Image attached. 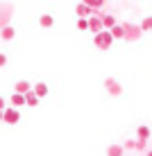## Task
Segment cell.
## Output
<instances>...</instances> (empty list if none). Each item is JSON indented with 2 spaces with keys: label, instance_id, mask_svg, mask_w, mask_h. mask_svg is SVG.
Segmentation results:
<instances>
[{
  "label": "cell",
  "instance_id": "obj_1",
  "mask_svg": "<svg viewBox=\"0 0 152 156\" xmlns=\"http://www.w3.org/2000/svg\"><path fill=\"white\" fill-rule=\"evenodd\" d=\"M111 43H113V36H111V32H107V30H102L100 34L93 36V45L98 50H109Z\"/></svg>",
  "mask_w": 152,
  "mask_h": 156
},
{
  "label": "cell",
  "instance_id": "obj_2",
  "mask_svg": "<svg viewBox=\"0 0 152 156\" xmlns=\"http://www.w3.org/2000/svg\"><path fill=\"white\" fill-rule=\"evenodd\" d=\"M123 30H125V41H129V43L139 41L141 34H143L139 25H132V23H123Z\"/></svg>",
  "mask_w": 152,
  "mask_h": 156
},
{
  "label": "cell",
  "instance_id": "obj_3",
  "mask_svg": "<svg viewBox=\"0 0 152 156\" xmlns=\"http://www.w3.org/2000/svg\"><path fill=\"white\" fill-rule=\"evenodd\" d=\"M105 88H107V93H109L111 98L123 95V86H120V82H118L116 77H107V79H105Z\"/></svg>",
  "mask_w": 152,
  "mask_h": 156
},
{
  "label": "cell",
  "instance_id": "obj_4",
  "mask_svg": "<svg viewBox=\"0 0 152 156\" xmlns=\"http://www.w3.org/2000/svg\"><path fill=\"white\" fill-rule=\"evenodd\" d=\"M18 120H20V111H18V109L7 106V109L2 111V122H7V125H16Z\"/></svg>",
  "mask_w": 152,
  "mask_h": 156
},
{
  "label": "cell",
  "instance_id": "obj_5",
  "mask_svg": "<svg viewBox=\"0 0 152 156\" xmlns=\"http://www.w3.org/2000/svg\"><path fill=\"white\" fill-rule=\"evenodd\" d=\"M98 16H100V20H102V30H107L109 32L111 27H116V16L113 14H105V12H98Z\"/></svg>",
  "mask_w": 152,
  "mask_h": 156
},
{
  "label": "cell",
  "instance_id": "obj_6",
  "mask_svg": "<svg viewBox=\"0 0 152 156\" xmlns=\"http://www.w3.org/2000/svg\"><path fill=\"white\" fill-rule=\"evenodd\" d=\"M9 18H12V7L9 5H0V30L9 25Z\"/></svg>",
  "mask_w": 152,
  "mask_h": 156
},
{
  "label": "cell",
  "instance_id": "obj_7",
  "mask_svg": "<svg viewBox=\"0 0 152 156\" xmlns=\"http://www.w3.org/2000/svg\"><path fill=\"white\" fill-rule=\"evenodd\" d=\"M30 90H32V84L28 82V79H20V82L14 84V93L16 95H28Z\"/></svg>",
  "mask_w": 152,
  "mask_h": 156
},
{
  "label": "cell",
  "instance_id": "obj_8",
  "mask_svg": "<svg viewBox=\"0 0 152 156\" xmlns=\"http://www.w3.org/2000/svg\"><path fill=\"white\" fill-rule=\"evenodd\" d=\"M89 32H93V36L102 32V20H100V16H98V14H93L89 18Z\"/></svg>",
  "mask_w": 152,
  "mask_h": 156
},
{
  "label": "cell",
  "instance_id": "obj_9",
  "mask_svg": "<svg viewBox=\"0 0 152 156\" xmlns=\"http://www.w3.org/2000/svg\"><path fill=\"white\" fill-rule=\"evenodd\" d=\"M75 12H77V18H84V20H89L91 16H93V12H91V7H86L84 2H77Z\"/></svg>",
  "mask_w": 152,
  "mask_h": 156
},
{
  "label": "cell",
  "instance_id": "obj_10",
  "mask_svg": "<svg viewBox=\"0 0 152 156\" xmlns=\"http://www.w3.org/2000/svg\"><path fill=\"white\" fill-rule=\"evenodd\" d=\"M32 93H34L36 95V98H46V95H48V86L46 84H43V82H39V84H32Z\"/></svg>",
  "mask_w": 152,
  "mask_h": 156
},
{
  "label": "cell",
  "instance_id": "obj_11",
  "mask_svg": "<svg viewBox=\"0 0 152 156\" xmlns=\"http://www.w3.org/2000/svg\"><path fill=\"white\" fill-rule=\"evenodd\" d=\"M150 133H152V131H150V127H148V125H141V127L136 129L139 140H143V143H148V140H150Z\"/></svg>",
  "mask_w": 152,
  "mask_h": 156
},
{
  "label": "cell",
  "instance_id": "obj_12",
  "mask_svg": "<svg viewBox=\"0 0 152 156\" xmlns=\"http://www.w3.org/2000/svg\"><path fill=\"white\" fill-rule=\"evenodd\" d=\"M14 36H16V30L12 27V25H7V27L0 30V39H2V41H12Z\"/></svg>",
  "mask_w": 152,
  "mask_h": 156
},
{
  "label": "cell",
  "instance_id": "obj_13",
  "mask_svg": "<svg viewBox=\"0 0 152 156\" xmlns=\"http://www.w3.org/2000/svg\"><path fill=\"white\" fill-rule=\"evenodd\" d=\"M123 152H125L123 145H109L107 147V156H123Z\"/></svg>",
  "mask_w": 152,
  "mask_h": 156
},
{
  "label": "cell",
  "instance_id": "obj_14",
  "mask_svg": "<svg viewBox=\"0 0 152 156\" xmlns=\"http://www.w3.org/2000/svg\"><path fill=\"white\" fill-rule=\"evenodd\" d=\"M52 23H55L52 14H41V18H39V25H41V27H52Z\"/></svg>",
  "mask_w": 152,
  "mask_h": 156
},
{
  "label": "cell",
  "instance_id": "obj_15",
  "mask_svg": "<svg viewBox=\"0 0 152 156\" xmlns=\"http://www.w3.org/2000/svg\"><path fill=\"white\" fill-rule=\"evenodd\" d=\"M9 104L14 106V109H18V106H23L25 104V95H12V98H9Z\"/></svg>",
  "mask_w": 152,
  "mask_h": 156
},
{
  "label": "cell",
  "instance_id": "obj_16",
  "mask_svg": "<svg viewBox=\"0 0 152 156\" xmlns=\"http://www.w3.org/2000/svg\"><path fill=\"white\" fill-rule=\"evenodd\" d=\"M109 32H111V36H113V39H125V30H123V23H118L116 27H111Z\"/></svg>",
  "mask_w": 152,
  "mask_h": 156
},
{
  "label": "cell",
  "instance_id": "obj_17",
  "mask_svg": "<svg viewBox=\"0 0 152 156\" xmlns=\"http://www.w3.org/2000/svg\"><path fill=\"white\" fill-rule=\"evenodd\" d=\"M25 106H39V98H36L32 90H30L28 95H25Z\"/></svg>",
  "mask_w": 152,
  "mask_h": 156
},
{
  "label": "cell",
  "instance_id": "obj_18",
  "mask_svg": "<svg viewBox=\"0 0 152 156\" xmlns=\"http://www.w3.org/2000/svg\"><path fill=\"white\" fill-rule=\"evenodd\" d=\"M139 27H141V32H152V16H145Z\"/></svg>",
  "mask_w": 152,
  "mask_h": 156
},
{
  "label": "cell",
  "instance_id": "obj_19",
  "mask_svg": "<svg viewBox=\"0 0 152 156\" xmlns=\"http://www.w3.org/2000/svg\"><path fill=\"white\" fill-rule=\"evenodd\" d=\"M77 30H80V32H89V20L77 18Z\"/></svg>",
  "mask_w": 152,
  "mask_h": 156
},
{
  "label": "cell",
  "instance_id": "obj_20",
  "mask_svg": "<svg viewBox=\"0 0 152 156\" xmlns=\"http://www.w3.org/2000/svg\"><path fill=\"white\" fill-rule=\"evenodd\" d=\"M134 149H139V152H145V149H148V143H143V140H134Z\"/></svg>",
  "mask_w": 152,
  "mask_h": 156
},
{
  "label": "cell",
  "instance_id": "obj_21",
  "mask_svg": "<svg viewBox=\"0 0 152 156\" xmlns=\"http://www.w3.org/2000/svg\"><path fill=\"white\" fill-rule=\"evenodd\" d=\"M5 66H7V55L0 52V68H5Z\"/></svg>",
  "mask_w": 152,
  "mask_h": 156
},
{
  "label": "cell",
  "instance_id": "obj_22",
  "mask_svg": "<svg viewBox=\"0 0 152 156\" xmlns=\"http://www.w3.org/2000/svg\"><path fill=\"white\" fill-rule=\"evenodd\" d=\"M5 109H7V102H5V98H0V113H2Z\"/></svg>",
  "mask_w": 152,
  "mask_h": 156
},
{
  "label": "cell",
  "instance_id": "obj_23",
  "mask_svg": "<svg viewBox=\"0 0 152 156\" xmlns=\"http://www.w3.org/2000/svg\"><path fill=\"white\" fill-rule=\"evenodd\" d=\"M123 147H127V149H134V140H127V143L123 145Z\"/></svg>",
  "mask_w": 152,
  "mask_h": 156
},
{
  "label": "cell",
  "instance_id": "obj_24",
  "mask_svg": "<svg viewBox=\"0 0 152 156\" xmlns=\"http://www.w3.org/2000/svg\"><path fill=\"white\" fill-rule=\"evenodd\" d=\"M145 156H152V149H148V154H145Z\"/></svg>",
  "mask_w": 152,
  "mask_h": 156
},
{
  "label": "cell",
  "instance_id": "obj_25",
  "mask_svg": "<svg viewBox=\"0 0 152 156\" xmlns=\"http://www.w3.org/2000/svg\"><path fill=\"white\" fill-rule=\"evenodd\" d=\"M0 122H2V113H0Z\"/></svg>",
  "mask_w": 152,
  "mask_h": 156
}]
</instances>
